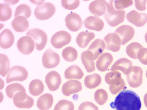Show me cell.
<instances>
[{
	"mask_svg": "<svg viewBox=\"0 0 147 110\" xmlns=\"http://www.w3.org/2000/svg\"><path fill=\"white\" fill-rule=\"evenodd\" d=\"M107 7V12L104 17L108 23L111 26H117L124 20L125 12L124 10H116L113 5V0H103Z\"/></svg>",
	"mask_w": 147,
	"mask_h": 110,
	"instance_id": "7a4b0ae2",
	"label": "cell"
},
{
	"mask_svg": "<svg viewBox=\"0 0 147 110\" xmlns=\"http://www.w3.org/2000/svg\"><path fill=\"white\" fill-rule=\"evenodd\" d=\"M31 14V11L30 7L26 4H22L16 7L14 17L22 16L26 18H28L30 17Z\"/></svg>",
	"mask_w": 147,
	"mask_h": 110,
	"instance_id": "d590c367",
	"label": "cell"
},
{
	"mask_svg": "<svg viewBox=\"0 0 147 110\" xmlns=\"http://www.w3.org/2000/svg\"><path fill=\"white\" fill-rule=\"evenodd\" d=\"M105 48V45L104 41L101 39H97L92 43L87 50L92 52L94 60H95L103 52Z\"/></svg>",
	"mask_w": 147,
	"mask_h": 110,
	"instance_id": "d4e9b609",
	"label": "cell"
},
{
	"mask_svg": "<svg viewBox=\"0 0 147 110\" xmlns=\"http://www.w3.org/2000/svg\"><path fill=\"white\" fill-rule=\"evenodd\" d=\"M89 9L92 14L97 17L105 13L107 7L103 0H97L90 3Z\"/></svg>",
	"mask_w": 147,
	"mask_h": 110,
	"instance_id": "603a6c76",
	"label": "cell"
},
{
	"mask_svg": "<svg viewBox=\"0 0 147 110\" xmlns=\"http://www.w3.org/2000/svg\"><path fill=\"white\" fill-rule=\"evenodd\" d=\"M132 67L131 61L125 58H122L115 62L111 67V70L113 71L119 70L126 75L130 72Z\"/></svg>",
	"mask_w": 147,
	"mask_h": 110,
	"instance_id": "ac0fdd59",
	"label": "cell"
},
{
	"mask_svg": "<svg viewBox=\"0 0 147 110\" xmlns=\"http://www.w3.org/2000/svg\"><path fill=\"white\" fill-rule=\"evenodd\" d=\"M143 70L138 66H132L130 72L126 75L127 82L129 85L133 88L140 86L142 82Z\"/></svg>",
	"mask_w": 147,
	"mask_h": 110,
	"instance_id": "ba28073f",
	"label": "cell"
},
{
	"mask_svg": "<svg viewBox=\"0 0 147 110\" xmlns=\"http://www.w3.org/2000/svg\"><path fill=\"white\" fill-rule=\"evenodd\" d=\"M28 73L24 67L16 66L11 67L6 78V82L9 83L14 81H23L27 78Z\"/></svg>",
	"mask_w": 147,
	"mask_h": 110,
	"instance_id": "8992f818",
	"label": "cell"
},
{
	"mask_svg": "<svg viewBox=\"0 0 147 110\" xmlns=\"http://www.w3.org/2000/svg\"><path fill=\"white\" fill-rule=\"evenodd\" d=\"M73 103L67 100L63 99L59 101L55 105L54 110H74Z\"/></svg>",
	"mask_w": 147,
	"mask_h": 110,
	"instance_id": "74e56055",
	"label": "cell"
},
{
	"mask_svg": "<svg viewBox=\"0 0 147 110\" xmlns=\"http://www.w3.org/2000/svg\"><path fill=\"white\" fill-rule=\"evenodd\" d=\"M11 25L16 31L21 32L26 31L28 29L29 23L26 17L18 16L16 17L12 21Z\"/></svg>",
	"mask_w": 147,
	"mask_h": 110,
	"instance_id": "cb8c5ba5",
	"label": "cell"
},
{
	"mask_svg": "<svg viewBox=\"0 0 147 110\" xmlns=\"http://www.w3.org/2000/svg\"><path fill=\"white\" fill-rule=\"evenodd\" d=\"M135 5L136 8L140 11H144L146 9V0H135Z\"/></svg>",
	"mask_w": 147,
	"mask_h": 110,
	"instance_id": "7bdbcfd3",
	"label": "cell"
},
{
	"mask_svg": "<svg viewBox=\"0 0 147 110\" xmlns=\"http://www.w3.org/2000/svg\"><path fill=\"white\" fill-rule=\"evenodd\" d=\"M29 89L30 93L33 96L40 95L43 92L44 86L40 80L36 79L32 80L30 83Z\"/></svg>",
	"mask_w": 147,
	"mask_h": 110,
	"instance_id": "f1b7e54d",
	"label": "cell"
},
{
	"mask_svg": "<svg viewBox=\"0 0 147 110\" xmlns=\"http://www.w3.org/2000/svg\"><path fill=\"white\" fill-rule=\"evenodd\" d=\"M84 24L87 29L97 31H101L104 27L103 21L100 18L94 16H90L86 18Z\"/></svg>",
	"mask_w": 147,
	"mask_h": 110,
	"instance_id": "ffe728a7",
	"label": "cell"
},
{
	"mask_svg": "<svg viewBox=\"0 0 147 110\" xmlns=\"http://www.w3.org/2000/svg\"><path fill=\"white\" fill-rule=\"evenodd\" d=\"M115 33L120 37L121 45H124L133 38L134 35L135 30L132 27L124 25L117 28Z\"/></svg>",
	"mask_w": 147,
	"mask_h": 110,
	"instance_id": "7c38bea8",
	"label": "cell"
},
{
	"mask_svg": "<svg viewBox=\"0 0 147 110\" xmlns=\"http://www.w3.org/2000/svg\"><path fill=\"white\" fill-rule=\"evenodd\" d=\"M79 110H99L98 107L90 102L86 101L81 103L78 108Z\"/></svg>",
	"mask_w": 147,
	"mask_h": 110,
	"instance_id": "b9f144b4",
	"label": "cell"
},
{
	"mask_svg": "<svg viewBox=\"0 0 147 110\" xmlns=\"http://www.w3.org/2000/svg\"><path fill=\"white\" fill-rule=\"evenodd\" d=\"M44 66L47 68H54L58 65L60 62L59 54L51 49H48L44 52L42 57Z\"/></svg>",
	"mask_w": 147,
	"mask_h": 110,
	"instance_id": "30bf717a",
	"label": "cell"
},
{
	"mask_svg": "<svg viewBox=\"0 0 147 110\" xmlns=\"http://www.w3.org/2000/svg\"><path fill=\"white\" fill-rule=\"evenodd\" d=\"M12 10L7 4H0V20L3 21L7 20L11 17Z\"/></svg>",
	"mask_w": 147,
	"mask_h": 110,
	"instance_id": "e575fe53",
	"label": "cell"
},
{
	"mask_svg": "<svg viewBox=\"0 0 147 110\" xmlns=\"http://www.w3.org/2000/svg\"><path fill=\"white\" fill-rule=\"evenodd\" d=\"M82 89L81 83L78 80H71L64 83L62 88V92L65 96H69L81 91Z\"/></svg>",
	"mask_w": 147,
	"mask_h": 110,
	"instance_id": "e0dca14e",
	"label": "cell"
},
{
	"mask_svg": "<svg viewBox=\"0 0 147 110\" xmlns=\"http://www.w3.org/2000/svg\"><path fill=\"white\" fill-rule=\"evenodd\" d=\"M34 41L31 37L26 36L20 38L17 43V47L19 50L25 55L31 54L34 48Z\"/></svg>",
	"mask_w": 147,
	"mask_h": 110,
	"instance_id": "4fadbf2b",
	"label": "cell"
},
{
	"mask_svg": "<svg viewBox=\"0 0 147 110\" xmlns=\"http://www.w3.org/2000/svg\"><path fill=\"white\" fill-rule=\"evenodd\" d=\"M0 62V74L3 77H4L8 73L9 70V61L6 55L1 54Z\"/></svg>",
	"mask_w": 147,
	"mask_h": 110,
	"instance_id": "836d02e7",
	"label": "cell"
},
{
	"mask_svg": "<svg viewBox=\"0 0 147 110\" xmlns=\"http://www.w3.org/2000/svg\"><path fill=\"white\" fill-rule=\"evenodd\" d=\"M143 46L137 42H132L127 47L126 52L128 56L131 58L136 59H138L137 55L139 50Z\"/></svg>",
	"mask_w": 147,
	"mask_h": 110,
	"instance_id": "d6a6232c",
	"label": "cell"
},
{
	"mask_svg": "<svg viewBox=\"0 0 147 110\" xmlns=\"http://www.w3.org/2000/svg\"><path fill=\"white\" fill-rule=\"evenodd\" d=\"M137 58L142 64L147 65V48L141 49L138 52Z\"/></svg>",
	"mask_w": 147,
	"mask_h": 110,
	"instance_id": "60d3db41",
	"label": "cell"
},
{
	"mask_svg": "<svg viewBox=\"0 0 147 110\" xmlns=\"http://www.w3.org/2000/svg\"><path fill=\"white\" fill-rule=\"evenodd\" d=\"M53 102L52 95L48 93L40 96L37 101V106L40 110H48L52 107Z\"/></svg>",
	"mask_w": 147,
	"mask_h": 110,
	"instance_id": "4316f807",
	"label": "cell"
},
{
	"mask_svg": "<svg viewBox=\"0 0 147 110\" xmlns=\"http://www.w3.org/2000/svg\"><path fill=\"white\" fill-rule=\"evenodd\" d=\"M81 59L87 72H92L95 70L94 57L91 52L88 50L83 52L81 55Z\"/></svg>",
	"mask_w": 147,
	"mask_h": 110,
	"instance_id": "7402d4cb",
	"label": "cell"
},
{
	"mask_svg": "<svg viewBox=\"0 0 147 110\" xmlns=\"http://www.w3.org/2000/svg\"><path fill=\"white\" fill-rule=\"evenodd\" d=\"M94 98L96 102L99 105H102L106 102L108 96L107 93L105 90L100 89L97 90L95 92Z\"/></svg>",
	"mask_w": 147,
	"mask_h": 110,
	"instance_id": "8d00e7d4",
	"label": "cell"
},
{
	"mask_svg": "<svg viewBox=\"0 0 147 110\" xmlns=\"http://www.w3.org/2000/svg\"><path fill=\"white\" fill-rule=\"evenodd\" d=\"M71 38V35L69 33L63 30L60 31L52 36L51 42L54 47L60 49L68 44L70 42Z\"/></svg>",
	"mask_w": 147,
	"mask_h": 110,
	"instance_id": "52a82bcc",
	"label": "cell"
},
{
	"mask_svg": "<svg viewBox=\"0 0 147 110\" xmlns=\"http://www.w3.org/2000/svg\"><path fill=\"white\" fill-rule=\"evenodd\" d=\"M126 18L129 22L138 27L144 26L147 22L146 14L139 13L134 10L128 13Z\"/></svg>",
	"mask_w": 147,
	"mask_h": 110,
	"instance_id": "9a60e30c",
	"label": "cell"
},
{
	"mask_svg": "<svg viewBox=\"0 0 147 110\" xmlns=\"http://www.w3.org/2000/svg\"><path fill=\"white\" fill-rule=\"evenodd\" d=\"M84 75L83 72L80 68L75 65L68 67L64 72L65 78L67 79H81L83 78Z\"/></svg>",
	"mask_w": 147,
	"mask_h": 110,
	"instance_id": "83f0119b",
	"label": "cell"
},
{
	"mask_svg": "<svg viewBox=\"0 0 147 110\" xmlns=\"http://www.w3.org/2000/svg\"><path fill=\"white\" fill-rule=\"evenodd\" d=\"M101 82V76L96 73L86 76L84 80L85 86L89 89L96 88L100 85Z\"/></svg>",
	"mask_w": 147,
	"mask_h": 110,
	"instance_id": "f546056e",
	"label": "cell"
},
{
	"mask_svg": "<svg viewBox=\"0 0 147 110\" xmlns=\"http://www.w3.org/2000/svg\"><path fill=\"white\" fill-rule=\"evenodd\" d=\"M105 49L114 52L118 51L120 48L121 40L119 36L115 33H110L104 38L103 40Z\"/></svg>",
	"mask_w": 147,
	"mask_h": 110,
	"instance_id": "8fae6325",
	"label": "cell"
},
{
	"mask_svg": "<svg viewBox=\"0 0 147 110\" xmlns=\"http://www.w3.org/2000/svg\"><path fill=\"white\" fill-rule=\"evenodd\" d=\"M142 104L139 96L129 90L121 91L116 97L111 107L116 110H140Z\"/></svg>",
	"mask_w": 147,
	"mask_h": 110,
	"instance_id": "6da1fadb",
	"label": "cell"
},
{
	"mask_svg": "<svg viewBox=\"0 0 147 110\" xmlns=\"http://www.w3.org/2000/svg\"><path fill=\"white\" fill-rule=\"evenodd\" d=\"M146 77L147 78V70L146 72Z\"/></svg>",
	"mask_w": 147,
	"mask_h": 110,
	"instance_id": "bcb514c9",
	"label": "cell"
},
{
	"mask_svg": "<svg viewBox=\"0 0 147 110\" xmlns=\"http://www.w3.org/2000/svg\"><path fill=\"white\" fill-rule=\"evenodd\" d=\"M113 61L112 55L108 52L102 54L98 58L96 62L97 69L101 72L107 71Z\"/></svg>",
	"mask_w": 147,
	"mask_h": 110,
	"instance_id": "d6986e66",
	"label": "cell"
},
{
	"mask_svg": "<svg viewBox=\"0 0 147 110\" xmlns=\"http://www.w3.org/2000/svg\"><path fill=\"white\" fill-rule=\"evenodd\" d=\"M133 4L132 0H117L115 1V8L118 10H121L131 6Z\"/></svg>",
	"mask_w": 147,
	"mask_h": 110,
	"instance_id": "ab89813d",
	"label": "cell"
},
{
	"mask_svg": "<svg viewBox=\"0 0 147 110\" xmlns=\"http://www.w3.org/2000/svg\"><path fill=\"white\" fill-rule=\"evenodd\" d=\"M94 37L95 34L92 32L82 31L77 36L76 43L80 47L84 48L87 46Z\"/></svg>",
	"mask_w": 147,
	"mask_h": 110,
	"instance_id": "484cf974",
	"label": "cell"
},
{
	"mask_svg": "<svg viewBox=\"0 0 147 110\" xmlns=\"http://www.w3.org/2000/svg\"><path fill=\"white\" fill-rule=\"evenodd\" d=\"M144 100L145 106L147 108V93L144 96Z\"/></svg>",
	"mask_w": 147,
	"mask_h": 110,
	"instance_id": "ee69618b",
	"label": "cell"
},
{
	"mask_svg": "<svg viewBox=\"0 0 147 110\" xmlns=\"http://www.w3.org/2000/svg\"><path fill=\"white\" fill-rule=\"evenodd\" d=\"M61 4L63 8L69 10H72L77 8L79 5L80 1L69 0L61 1Z\"/></svg>",
	"mask_w": 147,
	"mask_h": 110,
	"instance_id": "f35d334b",
	"label": "cell"
},
{
	"mask_svg": "<svg viewBox=\"0 0 147 110\" xmlns=\"http://www.w3.org/2000/svg\"><path fill=\"white\" fill-rule=\"evenodd\" d=\"M14 40V36L9 30L5 29L1 33L0 46L1 48L5 49L10 48L13 45Z\"/></svg>",
	"mask_w": 147,
	"mask_h": 110,
	"instance_id": "44dd1931",
	"label": "cell"
},
{
	"mask_svg": "<svg viewBox=\"0 0 147 110\" xmlns=\"http://www.w3.org/2000/svg\"><path fill=\"white\" fill-rule=\"evenodd\" d=\"M21 91L26 92V91L22 85L17 83H15L8 85L5 89L7 96L11 99L13 98L16 94Z\"/></svg>",
	"mask_w": 147,
	"mask_h": 110,
	"instance_id": "4dcf8cb0",
	"label": "cell"
},
{
	"mask_svg": "<svg viewBox=\"0 0 147 110\" xmlns=\"http://www.w3.org/2000/svg\"><path fill=\"white\" fill-rule=\"evenodd\" d=\"M45 81L49 89L51 91H55L59 88L61 83V79L58 72L52 71L47 74Z\"/></svg>",
	"mask_w": 147,
	"mask_h": 110,
	"instance_id": "2e32d148",
	"label": "cell"
},
{
	"mask_svg": "<svg viewBox=\"0 0 147 110\" xmlns=\"http://www.w3.org/2000/svg\"><path fill=\"white\" fill-rule=\"evenodd\" d=\"M145 40L147 43V32L145 36Z\"/></svg>",
	"mask_w": 147,
	"mask_h": 110,
	"instance_id": "f6af8a7d",
	"label": "cell"
},
{
	"mask_svg": "<svg viewBox=\"0 0 147 110\" xmlns=\"http://www.w3.org/2000/svg\"><path fill=\"white\" fill-rule=\"evenodd\" d=\"M62 56L65 60L68 62H72L77 58L78 52L75 48L71 47H67L63 50Z\"/></svg>",
	"mask_w": 147,
	"mask_h": 110,
	"instance_id": "1f68e13d",
	"label": "cell"
},
{
	"mask_svg": "<svg viewBox=\"0 0 147 110\" xmlns=\"http://www.w3.org/2000/svg\"><path fill=\"white\" fill-rule=\"evenodd\" d=\"M26 35L33 38L37 50H42L44 48L47 42V36L43 31L38 28L31 29L27 32Z\"/></svg>",
	"mask_w": 147,
	"mask_h": 110,
	"instance_id": "277c9868",
	"label": "cell"
},
{
	"mask_svg": "<svg viewBox=\"0 0 147 110\" xmlns=\"http://www.w3.org/2000/svg\"><path fill=\"white\" fill-rule=\"evenodd\" d=\"M13 100L15 106L20 108L29 109L34 104L33 99L27 95L26 92L17 93L14 95Z\"/></svg>",
	"mask_w": 147,
	"mask_h": 110,
	"instance_id": "9c48e42d",
	"label": "cell"
},
{
	"mask_svg": "<svg viewBox=\"0 0 147 110\" xmlns=\"http://www.w3.org/2000/svg\"><path fill=\"white\" fill-rule=\"evenodd\" d=\"M66 25L68 29L72 32L78 31L82 27V21L80 16L74 13L68 14L65 18Z\"/></svg>",
	"mask_w": 147,
	"mask_h": 110,
	"instance_id": "5bb4252c",
	"label": "cell"
},
{
	"mask_svg": "<svg viewBox=\"0 0 147 110\" xmlns=\"http://www.w3.org/2000/svg\"><path fill=\"white\" fill-rule=\"evenodd\" d=\"M55 8L53 4L46 2L36 7L34 14L37 19L45 20L51 17L55 13Z\"/></svg>",
	"mask_w": 147,
	"mask_h": 110,
	"instance_id": "5b68a950",
	"label": "cell"
},
{
	"mask_svg": "<svg viewBox=\"0 0 147 110\" xmlns=\"http://www.w3.org/2000/svg\"><path fill=\"white\" fill-rule=\"evenodd\" d=\"M105 79L106 82L109 85L110 91L113 95H116L121 90L126 88L125 82L121 77V74L118 71L107 73L105 75Z\"/></svg>",
	"mask_w": 147,
	"mask_h": 110,
	"instance_id": "3957f363",
	"label": "cell"
}]
</instances>
